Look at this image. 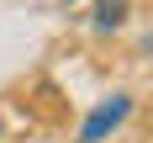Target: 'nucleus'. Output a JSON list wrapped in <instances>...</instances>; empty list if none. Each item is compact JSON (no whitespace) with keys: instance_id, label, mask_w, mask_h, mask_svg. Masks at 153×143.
<instances>
[{"instance_id":"nucleus-1","label":"nucleus","mask_w":153,"mask_h":143,"mask_svg":"<svg viewBox=\"0 0 153 143\" xmlns=\"http://www.w3.org/2000/svg\"><path fill=\"white\" fill-rule=\"evenodd\" d=\"M127 117H132V95H111V101H100V106L85 117V127H79V143H106Z\"/></svg>"},{"instance_id":"nucleus-2","label":"nucleus","mask_w":153,"mask_h":143,"mask_svg":"<svg viewBox=\"0 0 153 143\" xmlns=\"http://www.w3.org/2000/svg\"><path fill=\"white\" fill-rule=\"evenodd\" d=\"M100 32H116L127 21V0H95V16H90Z\"/></svg>"}]
</instances>
